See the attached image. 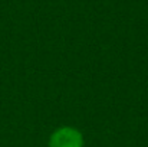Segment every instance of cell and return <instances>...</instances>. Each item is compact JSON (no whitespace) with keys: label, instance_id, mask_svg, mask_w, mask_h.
Listing matches in <instances>:
<instances>
[{"label":"cell","instance_id":"1","mask_svg":"<svg viewBox=\"0 0 148 147\" xmlns=\"http://www.w3.org/2000/svg\"><path fill=\"white\" fill-rule=\"evenodd\" d=\"M84 134L71 126L56 128L49 137V147H84Z\"/></svg>","mask_w":148,"mask_h":147}]
</instances>
